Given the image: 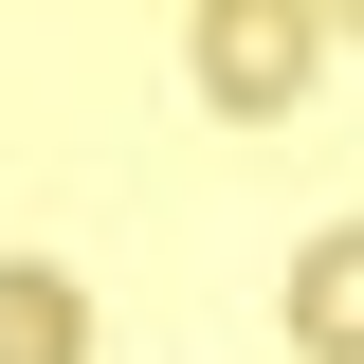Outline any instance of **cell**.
Returning a JSON list of instances; mask_svg holds the SVG:
<instances>
[{"label":"cell","instance_id":"6da1fadb","mask_svg":"<svg viewBox=\"0 0 364 364\" xmlns=\"http://www.w3.org/2000/svg\"><path fill=\"white\" fill-rule=\"evenodd\" d=\"M328 73V0H200V109L273 128V109H310Z\"/></svg>","mask_w":364,"mask_h":364},{"label":"cell","instance_id":"7a4b0ae2","mask_svg":"<svg viewBox=\"0 0 364 364\" xmlns=\"http://www.w3.org/2000/svg\"><path fill=\"white\" fill-rule=\"evenodd\" d=\"M291 364H364V219H328L291 255Z\"/></svg>","mask_w":364,"mask_h":364},{"label":"cell","instance_id":"3957f363","mask_svg":"<svg viewBox=\"0 0 364 364\" xmlns=\"http://www.w3.org/2000/svg\"><path fill=\"white\" fill-rule=\"evenodd\" d=\"M0 364H91V291L37 255H0Z\"/></svg>","mask_w":364,"mask_h":364},{"label":"cell","instance_id":"277c9868","mask_svg":"<svg viewBox=\"0 0 364 364\" xmlns=\"http://www.w3.org/2000/svg\"><path fill=\"white\" fill-rule=\"evenodd\" d=\"M328 37H364V0H328Z\"/></svg>","mask_w":364,"mask_h":364}]
</instances>
